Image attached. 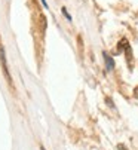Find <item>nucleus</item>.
Returning <instances> with one entry per match:
<instances>
[{
    "label": "nucleus",
    "instance_id": "obj_3",
    "mask_svg": "<svg viewBox=\"0 0 138 150\" xmlns=\"http://www.w3.org/2000/svg\"><path fill=\"white\" fill-rule=\"evenodd\" d=\"M129 46V43H128V39H122L119 43H117V52H125V49Z\"/></svg>",
    "mask_w": 138,
    "mask_h": 150
},
{
    "label": "nucleus",
    "instance_id": "obj_1",
    "mask_svg": "<svg viewBox=\"0 0 138 150\" xmlns=\"http://www.w3.org/2000/svg\"><path fill=\"white\" fill-rule=\"evenodd\" d=\"M0 62H2V69H3V74L6 77V80L9 82V85H12V77L9 74V69H8V62H6V54H5V48L0 43Z\"/></svg>",
    "mask_w": 138,
    "mask_h": 150
},
{
    "label": "nucleus",
    "instance_id": "obj_6",
    "mask_svg": "<svg viewBox=\"0 0 138 150\" xmlns=\"http://www.w3.org/2000/svg\"><path fill=\"white\" fill-rule=\"evenodd\" d=\"M134 95H135V98H138V86L134 89Z\"/></svg>",
    "mask_w": 138,
    "mask_h": 150
},
{
    "label": "nucleus",
    "instance_id": "obj_5",
    "mask_svg": "<svg viewBox=\"0 0 138 150\" xmlns=\"http://www.w3.org/2000/svg\"><path fill=\"white\" fill-rule=\"evenodd\" d=\"M61 11H62V15H64V16H65V18H67L68 21H71V15H70V13L67 12V9H65V8H62Z\"/></svg>",
    "mask_w": 138,
    "mask_h": 150
},
{
    "label": "nucleus",
    "instance_id": "obj_7",
    "mask_svg": "<svg viewBox=\"0 0 138 150\" xmlns=\"http://www.w3.org/2000/svg\"><path fill=\"white\" fill-rule=\"evenodd\" d=\"M40 2H42V5H43L46 9H48V3H46V0H40Z\"/></svg>",
    "mask_w": 138,
    "mask_h": 150
},
{
    "label": "nucleus",
    "instance_id": "obj_2",
    "mask_svg": "<svg viewBox=\"0 0 138 150\" xmlns=\"http://www.w3.org/2000/svg\"><path fill=\"white\" fill-rule=\"evenodd\" d=\"M103 55H104V59H105V67H107V70H108V71L113 70V69H114V61H113V58H111L107 52H103Z\"/></svg>",
    "mask_w": 138,
    "mask_h": 150
},
{
    "label": "nucleus",
    "instance_id": "obj_4",
    "mask_svg": "<svg viewBox=\"0 0 138 150\" xmlns=\"http://www.w3.org/2000/svg\"><path fill=\"white\" fill-rule=\"evenodd\" d=\"M125 55H126V61H128V66L131 67V62H132V51H131V46H128L125 49Z\"/></svg>",
    "mask_w": 138,
    "mask_h": 150
},
{
    "label": "nucleus",
    "instance_id": "obj_8",
    "mask_svg": "<svg viewBox=\"0 0 138 150\" xmlns=\"http://www.w3.org/2000/svg\"><path fill=\"white\" fill-rule=\"evenodd\" d=\"M40 150H45V147H43V146H42V147H40Z\"/></svg>",
    "mask_w": 138,
    "mask_h": 150
}]
</instances>
